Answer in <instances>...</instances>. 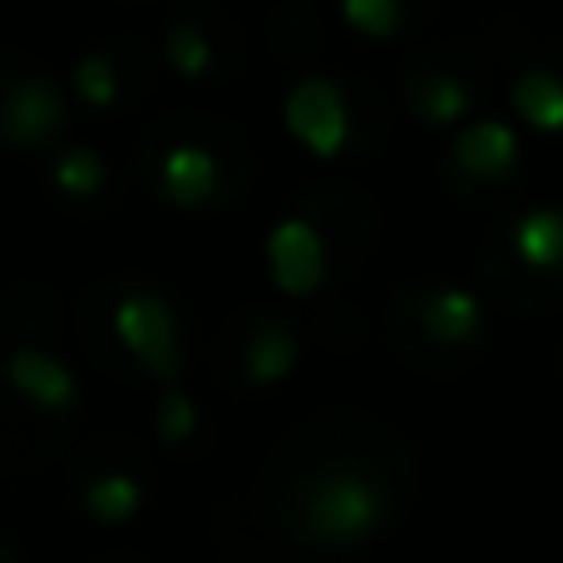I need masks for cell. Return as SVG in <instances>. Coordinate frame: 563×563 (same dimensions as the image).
I'll return each mask as SVG.
<instances>
[{
	"label": "cell",
	"instance_id": "6da1fadb",
	"mask_svg": "<svg viewBox=\"0 0 563 563\" xmlns=\"http://www.w3.org/2000/svg\"><path fill=\"white\" fill-rule=\"evenodd\" d=\"M291 519L297 534L317 549H361L396 519V499L371 470L331 465L301 485Z\"/></svg>",
	"mask_w": 563,
	"mask_h": 563
},
{
	"label": "cell",
	"instance_id": "7a4b0ae2",
	"mask_svg": "<svg viewBox=\"0 0 563 563\" xmlns=\"http://www.w3.org/2000/svg\"><path fill=\"white\" fill-rule=\"evenodd\" d=\"M114 331L129 346V356L158 380H174L178 371V327L174 311L154 297V291H129L114 307Z\"/></svg>",
	"mask_w": 563,
	"mask_h": 563
},
{
	"label": "cell",
	"instance_id": "3957f363",
	"mask_svg": "<svg viewBox=\"0 0 563 563\" xmlns=\"http://www.w3.org/2000/svg\"><path fill=\"white\" fill-rule=\"evenodd\" d=\"M282 119L311 158H341V148L351 144L346 104H341L336 85H327V79H301L282 104Z\"/></svg>",
	"mask_w": 563,
	"mask_h": 563
},
{
	"label": "cell",
	"instance_id": "277c9868",
	"mask_svg": "<svg viewBox=\"0 0 563 563\" xmlns=\"http://www.w3.org/2000/svg\"><path fill=\"white\" fill-rule=\"evenodd\" d=\"M5 386L40 416H69L79 406V380L59 356L40 346H15L5 356Z\"/></svg>",
	"mask_w": 563,
	"mask_h": 563
},
{
	"label": "cell",
	"instance_id": "5b68a950",
	"mask_svg": "<svg viewBox=\"0 0 563 563\" xmlns=\"http://www.w3.org/2000/svg\"><path fill=\"white\" fill-rule=\"evenodd\" d=\"M267 267H273V282L282 291L307 297V291H317L321 277H327V243H321V233L311 223L287 218V223H277L273 238H267Z\"/></svg>",
	"mask_w": 563,
	"mask_h": 563
},
{
	"label": "cell",
	"instance_id": "8992f818",
	"mask_svg": "<svg viewBox=\"0 0 563 563\" xmlns=\"http://www.w3.org/2000/svg\"><path fill=\"white\" fill-rule=\"evenodd\" d=\"M0 114H5V134L15 139V144L35 148V144H45V139L59 129L65 104H59L55 85H45V79H25V85H15L5 95Z\"/></svg>",
	"mask_w": 563,
	"mask_h": 563
},
{
	"label": "cell",
	"instance_id": "52a82bcc",
	"mask_svg": "<svg viewBox=\"0 0 563 563\" xmlns=\"http://www.w3.org/2000/svg\"><path fill=\"white\" fill-rule=\"evenodd\" d=\"M79 509H85L95 525H129V519L144 509V479L134 470H99L79 485Z\"/></svg>",
	"mask_w": 563,
	"mask_h": 563
},
{
	"label": "cell",
	"instance_id": "ba28073f",
	"mask_svg": "<svg viewBox=\"0 0 563 563\" xmlns=\"http://www.w3.org/2000/svg\"><path fill=\"white\" fill-rule=\"evenodd\" d=\"M515 158H519V139H515V129H509L505 119H479V124H470L465 134H460V144H455V164L465 168V174H475V178L509 174Z\"/></svg>",
	"mask_w": 563,
	"mask_h": 563
},
{
	"label": "cell",
	"instance_id": "9c48e42d",
	"mask_svg": "<svg viewBox=\"0 0 563 563\" xmlns=\"http://www.w3.org/2000/svg\"><path fill=\"white\" fill-rule=\"evenodd\" d=\"M213 188H218V164H213V154H208V148H194V144L168 148V158H164V194H168V203L203 208L208 198H213Z\"/></svg>",
	"mask_w": 563,
	"mask_h": 563
},
{
	"label": "cell",
	"instance_id": "30bf717a",
	"mask_svg": "<svg viewBox=\"0 0 563 563\" xmlns=\"http://www.w3.org/2000/svg\"><path fill=\"white\" fill-rule=\"evenodd\" d=\"M479 321H485V307L470 287H440L435 297L426 301V331L445 346H465V341L479 336Z\"/></svg>",
	"mask_w": 563,
	"mask_h": 563
},
{
	"label": "cell",
	"instance_id": "8fae6325",
	"mask_svg": "<svg viewBox=\"0 0 563 563\" xmlns=\"http://www.w3.org/2000/svg\"><path fill=\"white\" fill-rule=\"evenodd\" d=\"M243 366H247V376H253L257 386H277V380H287L291 371H297V336H291V327L267 321V327L247 341Z\"/></svg>",
	"mask_w": 563,
	"mask_h": 563
},
{
	"label": "cell",
	"instance_id": "7c38bea8",
	"mask_svg": "<svg viewBox=\"0 0 563 563\" xmlns=\"http://www.w3.org/2000/svg\"><path fill=\"white\" fill-rule=\"evenodd\" d=\"M515 253L525 257L534 273H554L559 253H563V223L554 208H534L515 223Z\"/></svg>",
	"mask_w": 563,
	"mask_h": 563
},
{
	"label": "cell",
	"instance_id": "4fadbf2b",
	"mask_svg": "<svg viewBox=\"0 0 563 563\" xmlns=\"http://www.w3.org/2000/svg\"><path fill=\"white\" fill-rule=\"evenodd\" d=\"M515 109L525 124L544 129V134H554L563 124V95H559V79L549 75V69H529L525 79L515 85Z\"/></svg>",
	"mask_w": 563,
	"mask_h": 563
},
{
	"label": "cell",
	"instance_id": "5bb4252c",
	"mask_svg": "<svg viewBox=\"0 0 563 563\" xmlns=\"http://www.w3.org/2000/svg\"><path fill=\"white\" fill-rule=\"evenodd\" d=\"M470 109H475V95H470V85L455 75H435L420 89V119H426V124H460Z\"/></svg>",
	"mask_w": 563,
	"mask_h": 563
},
{
	"label": "cell",
	"instance_id": "9a60e30c",
	"mask_svg": "<svg viewBox=\"0 0 563 563\" xmlns=\"http://www.w3.org/2000/svg\"><path fill=\"white\" fill-rule=\"evenodd\" d=\"M55 188L65 198H95L104 188V158L95 148H69L55 164Z\"/></svg>",
	"mask_w": 563,
	"mask_h": 563
},
{
	"label": "cell",
	"instance_id": "2e32d148",
	"mask_svg": "<svg viewBox=\"0 0 563 563\" xmlns=\"http://www.w3.org/2000/svg\"><path fill=\"white\" fill-rule=\"evenodd\" d=\"M154 430L164 445H188V440L198 435V406L178 386H164L158 410H154Z\"/></svg>",
	"mask_w": 563,
	"mask_h": 563
},
{
	"label": "cell",
	"instance_id": "e0dca14e",
	"mask_svg": "<svg viewBox=\"0 0 563 563\" xmlns=\"http://www.w3.org/2000/svg\"><path fill=\"white\" fill-rule=\"evenodd\" d=\"M341 20L366 40H390L400 30V0H341Z\"/></svg>",
	"mask_w": 563,
	"mask_h": 563
},
{
	"label": "cell",
	"instance_id": "ac0fdd59",
	"mask_svg": "<svg viewBox=\"0 0 563 563\" xmlns=\"http://www.w3.org/2000/svg\"><path fill=\"white\" fill-rule=\"evenodd\" d=\"M75 95L85 99L89 109H114L119 104V75L104 55H85L75 65Z\"/></svg>",
	"mask_w": 563,
	"mask_h": 563
},
{
	"label": "cell",
	"instance_id": "d6986e66",
	"mask_svg": "<svg viewBox=\"0 0 563 563\" xmlns=\"http://www.w3.org/2000/svg\"><path fill=\"white\" fill-rule=\"evenodd\" d=\"M168 65L178 69L184 79H203L208 75V65H213V49H208V35L203 30H194V25H178L174 35H168Z\"/></svg>",
	"mask_w": 563,
	"mask_h": 563
},
{
	"label": "cell",
	"instance_id": "ffe728a7",
	"mask_svg": "<svg viewBox=\"0 0 563 563\" xmlns=\"http://www.w3.org/2000/svg\"><path fill=\"white\" fill-rule=\"evenodd\" d=\"M0 563H15V559H10V554H0Z\"/></svg>",
	"mask_w": 563,
	"mask_h": 563
}]
</instances>
